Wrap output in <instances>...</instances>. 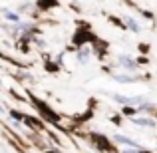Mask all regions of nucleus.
<instances>
[{"label": "nucleus", "instance_id": "10", "mask_svg": "<svg viewBox=\"0 0 157 153\" xmlns=\"http://www.w3.org/2000/svg\"><path fill=\"white\" fill-rule=\"evenodd\" d=\"M4 18L10 20V22H20V14H16V12H10V10L4 12Z\"/></svg>", "mask_w": 157, "mask_h": 153}, {"label": "nucleus", "instance_id": "14", "mask_svg": "<svg viewBox=\"0 0 157 153\" xmlns=\"http://www.w3.org/2000/svg\"><path fill=\"white\" fill-rule=\"evenodd\" d=\"M139 46H141V52H149V48H147L149 44H139Z\"/></svg>", "mask_w": 157, "mask_h": 153}, {"label": "nucleus", "instance_id": "12", "mask_svg": "<svg viewBox=\"0 0 157 153\" xmlns=\"http://www.w3.org/2000/svg\"><path fill=\"white\" fill-rule=\"evenodd\" d=\"M135 62H137L139 66H147V64H149V60H147L145 56H139V58H135Z\"/></svg>", "mask_w": 157, "mask_h": 153}, {"label": "nucleus", "instance_id": "5", "mask_svg": "<svg viewBox=\"0 0 157 153\" xmlns=\"http://www.w3.org/2000/svg\"><path fill=\"white\" fill-rule=\"evenodd\" d=\"M129 119H131V123H135L139 127H157V119L147 117V115H133Z\"/></svg>", "mask_w": 157, "mask_h": 153}, {"label": "nucleus", "instance_id": "2", "mask_svg": "<svg viewBox=\"0 0 157 153\" xmlns=\"http://www.w3.org/2000/svg\"><path fill=\"white\" fill-rule=\"evenodd\" d=\"M113 68H119V70H123V72L135 74L139 70V64L131 56H127V54H119V56H117V62L113 64Z\"/></svg>", "mask_w": 157, "mask_h": 153}, {"label": "nucleus", "instance_id": "11", "mask_svg": "<svg viewBox=\"0 0 157 153\" xmlns=\"http://www.w3.org/2000/svg\"><path fill=\"white\" fill-rule=\"evenodd\" d=\"M121 153H151V151L143 149V147H139V149H131V147H127V149H123Z\"/></svg>", "mask_w": 157, "mask_h": 153}, {"label": "nucleus", "instance_id": "6", "mask_svg": "<svg viewBox=\"0 0 157 153\" xmlns=\"http://www.w3.org/2000/svg\"><path fill=\"white\" fill-rule=\"evenodd\" d=\"M135 109H137V115H147V113H153L157 107H155V103H151V101H143V103H139Z\"/></svg>", "mask_w": 157, "mask_h": 153}, {"label": "nucleus", "instance_id": "9", "mask_svg": "<svg viewBox=\"0 0 157 153\" xmlns=\"http://www.w3.org/2000/svg\"><path fill=\"white\" fill-rule=\"evenodd\" d=\"M121 115H127V117H133V115H137V109L131 105H121Z\"/></svg>", "mask_w": 157, "mask_h": 153}, {"label": "nucleus", "instance_id": "13", "mask_svg": "<svg viewBox=\"0 0 157 153\" xmlns=\"http://www.w3.org/2000/svg\"><path fill=\"white\" fill-rule=\"evenodd\" d=\"M141 14H143V16H145V18H149V20H153V14H151V12H149V10H143V12H141Z\"/></svg>", "mask_w": 157, "mask_h": 153}, {"label": "nucleus", "instance_id": "1", "mask_svg": "<svg viewBox=\"0 0 157 153\" xmlns=\"http://www.w3.org/2000/svg\"><path fill=\"white\" fill-rule=\"evenodd\" d=\"M109 100H113L119 105H131V107H137L139 103L147 101L145 96H121V94H109Z\"/></svg>", "mask_w": 157, "mask_h": 153}, {"label": "nucleus", "instance_id": "7", "mask_svg": "<svg viewBox=\"0 0 157 153\" xmlns=\"http://www.w3.org/2000/svg\"><path fill=\"white\" fill-rule=\"evenodd\" d=\"M123 24H125V26L129 28V32H135V34H137V32L141 30V28H139V22L133 18V16H129V14L123 16Z\"/></svg>", "mask_w": 157, "mask_h": 153}, {"label": "nucleus", "instance_id": "8", "mask_svg": "<svg viewBox=\"0 0 157 153\" xmlns=\"http://www.w3.org/2000/svg\"><path fill=\"white\" fill-rule=\"evenodd\" d=\"M90 56H92V52H90L88 48H82V50H78V54H76V58H78L80 64H86V62L90 60Z\"/></svg>", "mask_w": 157, "mask_h": 153}, {"label": "nucleus", "instance_id": "15", "mask_svg": "<svg viewBox=\"0 0 157 153\" xmlns=\"http://www.w3.org/2000/svg\"><path fill=\"white\" fill-rule=\"evenodd\" d=\"M48 153H54V151H48Z\"/></svg>", "mask_w": 157, "mask_h": 153}, {"label": "nucleus", "instance_id": "3", "mask_svg": "<svg viewBox=\"0 0 157 153\" xmlns=\"http://www.w3.org/2000/svg\"><path fill=\"white\" fill-rule=\"evenodd\" d=\"M111 80L117 82V84H137L141 80H149V76H141V74H129V72H119L113 74Z\"/></svg>", "mask_w": 157, "mask_h": 153}, {"label": "nucleus", "instance_id": "4", "mask_svg": "<svg viewBox=\"0 0 157 153\" xmlns=\"http://www.w3.org/2000/svg\"><path fill=\"white\" fill-rule=\"evenodd\" d=\"M111 139H113V143H117V145H125V147H131V149H139V147H141L135 139L127 137V135H123V133H115Z\"/></svg>", "mask_w": 157, "mask_h": 153}]
</instances>
